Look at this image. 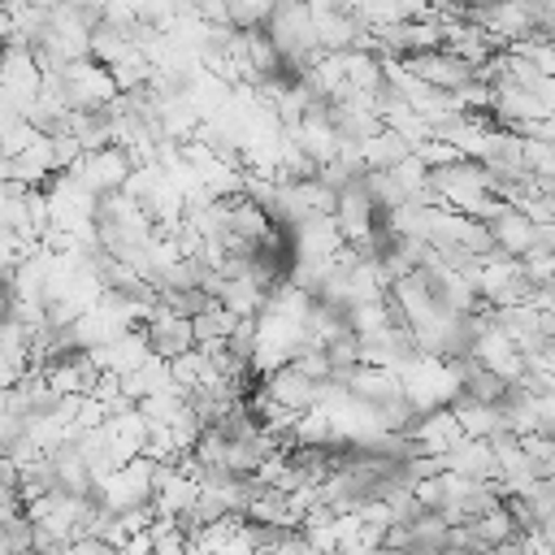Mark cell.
Instances as JSON below:
<instances>
[{"instance_id":"cell-1","label":"cell","mask_w":555,"mask_h":555,"mask_svg":"<svg viewBox=\"0 0 555 555\" xmlns=\"http://www.w3.org/2000/svg\"><path fill=\"white\" fill-rule=\"evenodd\" d=\"M143 343H147V351H152L156 360L169 364V360L195 351V330H191L186 317H173V312H165V308H152L147 330H143Z\"/></svg>"},{"instance_id":"cell-2","label":"cell","mask_w":555,"mask_h":555,"mask_svg":"<svg viewBox=\"0 0 555 555\" xmlns=\"http://www.w3.org/2000/svg\"><path fill=\"white\" fill-rule=\"evenodd\" d=\"M61 555H117V546H108L104 538L95 533H78L69 542H61Z\"/></svg>"},{"instance_id":"cell-3","label":"cell","mask_w":555,"mask_h":555,"mask_svg":"<svg viewBox=\"0 0 555 555\" xmlns=\"http://www.w3.org/2000/svg\"><path fill=\"white\" fill-rule=\"evenodd\" d=\"M442 555H464V551H442Z\"/></svg>"},{"instance_id":"cell-4","label":"cell","mask_w":555,"mask_h":555,"mask_svg":"<svg viewBox=\"0 0 555 555\" xmlns=\"http://www.w3.org/2000/svg\"><path fill=\"white\" fill-rule=\"evenodd\" d=\"M551 551H555V546H551Z\"/></svg>"}]
</instances>
